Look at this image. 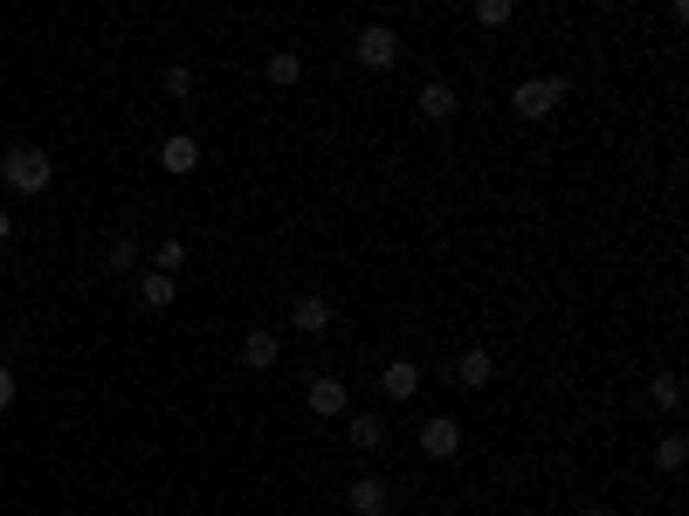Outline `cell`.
I'll use <instances>...</instances> for the list:
<instances>
[{
    "label": "cell",
    "instance_id": "cell-16",
    "mask_svg": "<svg viewBox=\"0 0 689 516\" xmlns=\"http://www.w3.org/2000/svg\"><path fill=\"white\" fill-rule=\"evenodd\" d=\"M173 296H180V282H173V276L138 269V303H145V310H173Z\"/></svg>",
    "mask_w": 689,
    "mask_h": 516
},
{
    "label": "cell",
    "instance_id": "cell-21",
    "mask_svg": "<svg viewBox=\"0 0 689 516\" xmlns=\"http://www.w3.org/2000/svg\"><path fill=\"white\" fill-rule=\"evenodd\" d=\"M166 97H173V103H193V69H187V63L166 69Z\"/></svg>",
    "mask_w": 689,
    "mask_h": 516
},
{
    "label": "cell",
    "instance_id": "cell-5",
    "mask_svg": "<svg viewBox=\"0 0 689 516\" xmlns=\"http://www.w3.org/2000/svg\"><path fill=\"white\" fill-rule=\"evenodd\" d=\"M414 393H421V366H414V358H387V366H379V400L407 406Z\"/></svg>",
    "mask_w": 689,
    "mask_h": 516
},
{
    "label": "cell",
    "instance_id": "cell-9",
    "mask_svg": "<svg viewBox=\"0 0 689 516\" xmlns=\"http://www.w3.org/2000/svg\"><path fill=\"white\" fill-rule=\"evenodd\" d=\"M414 111H421L427 124H448V117H455V83H448V76H427L421 97H414Z\"/></svg>",
    "mask_w": 689,
    "mask_h": 516
},
{
    "label": "cell",
    "instance_id": "cell-8",
    "mask_svg": "<svg viewBox=\"0 0 689 516\" xmlns=\"http://www.w3.org/2000/svg\"><path fill=\"white\" fill-rule=\"evenodd\" d=\"M448 379H455V385H469V393H482V385L497 379V358L482 351V345H469V351H463V358L448 366Z\"/></svg>",
    "mask_w": 689,
    "mask_h": 516
},
{
    "label": "cell",
    "instance_id": "cell-11",
    "mask_svg": "<svg viewBox=\"0 0 689 516\" xmlns=\"http://www.w3.org/2000/svg\"><path fill=\"white\" fill-rule=\"evenodd\" d=\"M345 448L379 455V448H387V420H379V413H345Z\"/></svg>",
    "mask_w": 689,
    "mask_h": 516
},
{
    "label": "cell",
    "instance_id": "cell-19",
    "mask_svg": "<svg viewBox=\"0 0 689 516\" xmlns=\"http://www.w3.org/2000/svg\"><path fill=\"white\" fill-rule=\"evenodd\" d=\"M510 14H518L510 0H476V8H469V21H476V29H503Z\"/></svg>",
    "mask_w": 689,
    "mask_h": 516
},
{
    "label": "cell",
    "instance_id": "cell-22",
    "mask_svg": "<svg viewBox=\"0 0 689 516\" xmlns=\"http://www.w3.org/2000/svg\"><path fill=\"white\" fill-rule=\"evenodd\" d=\"M14 393H21V379H14V366H0V413L14 406Z\"/></svg>",
    "mask_w": 689,
    "mask_h": 516
},
{
    "label": "cell",
    "instance_id": "cell-23",
    "mask_svg": "<svg viewBox=\"0 0 689 516\" xmlns=\"http://www.w3.org/2000/svg\"><path fill=\"white\" fill-rule=\"evenodd\" d=\"M14 242V214H8V206H0V248H8Z\"/></svg>",
    "mask_w": 689,
    "mask_h": 516
},
{
    "label": "cell",
    "instance_id": "cell-6",
    "mask_svg": "<svg viewBox=\"0 0 689 516\" xmlns=\"http://www.w3.org/2000/svg\"><path fill=\"white\" fill-rule=\"evenodd\" d=\"M414 441H421V455H427V461H455V455H463V427H455L448 413H435V420H421Z\"/></svg>",
    "mask_w": 689,
    "mask_h": 516
},
{
    "label": "cell",
    "instance_id": "cell-7",
    "mask_svg": "<svg viewBox=\"0 0 689 516\" xmlns=\"http://www.w3.org/2000/svg\"><path fill=\"white\" fill-rule=\"evenodd\" d=\"M290 330H303V338H324V330H331V296L303 290V296L290 303Z\"/></svg>",
    "mask_w": 689,
    "mask_h": 516
},
{
    "label": "cell",
    "instance_id": "cell-12",
    "mask_svg": "<svg viewBox=\"0 0 689 516\" xmlns=\"http://www.w3.org/2000/svg\"><path fill=\"white\" fill-rule=\"evenodd\" d=\"M276 358H284V338L255 324L248 338H242V366H248V372H276Z\"/></svg>",
    "mask_w": 689,
    "mask_h": 516
},
{
    "label": "cell",
    "instance_id": "cell-13",
    "mask_svg": "<svg viewBox=\"0 0 689 516\" xmlns=\"http://www.w3.org/2000/svg\"><path fill=\"white\" fill-rule=\"evenodd\" d=\"M200 166V138L193 132H173L166 145H159V172H173V179H187Z\"/></svg>",
    "mask_w": 689,
    "mask_h": 516
},
{
    "label": "cell",
    "instance_id": "cell-2",
    "mask_svg": "<svg viewBox=\"0 0 689 516\" xmlns=\"http://www.w3.org/2000/svg\"><path fill=\"white\" fill-rule=\"evenodd\" d=\"M566 97H573V83H566V76H524V83L510 90V111H518L524 124H545V117L558 111V103H566Z\"/></svg>",
    "mask_w": 689,
    "mask_h": 516
},
{
    "label": "cell",
    "instance_id": "cell-4",
    "mask_svg": "<svg viewBox=\"0 0 689 516\" xmlns=\"http://www.w3.org/2000/svg\"><path fill=\"white\" fill-rule=\"evenodd\" d=\"M303 406H311L318 420H345V413H352V393H345V379L311 372V379H303Z\"/></svg>",
    "mask_w": 689,
    "mask_h": 516
},
{
    "label": "cell",
    "instance_id": "cell-3",
    "mask_svg": "<svg viewBox=\"0 0 689 516\" xmlns=\"http://www.w3.org/2000/svg\"><path fill=\"white\" fill-rule=\"evenodd\" d=\"M352 56H359V69L387 76V69H400V35L387 29V21H366V29L352 35Z\"/></svg>",
    "mask_w": 689,
    "mask_h": 516
},
{
    "label": "cell",
    "instance_id": "cell-1",
    "mask_svg": "<svg viewBox=\"0 0 689 516\" xmlns=\"http://www.w3.org/2000/svg\"><path fill=\"white\" fill-rule=\"evenodd\" d=\"M0 179H8L14 193H48V179H56V159H48L42 145H8V152H0Z\"/></svg>",
    "mask_w": 689,
    "mask_h": 516
},
{
    "label": "cell",
    "instance_id": "cell-14",
    "mask_svg": "<svg viewBox=\"0 0 689 516\" xmlns=\"http://www.w3.org/2000/svg\"><path fill=\"white\" fill-rule=\"evenodd\" d=\"M263 83L269 90H297L303 83V56H297V48H269V56H263Z\"/></svg>",
    "mask_w": 689,
    "mask_h": 516
},
{
    "label": "cell",
    "instance_id": "cell-18",
    "mask_svg": "<svg viewBox=\"0 0 689 516\" xmlns=\"http://www.w3.org/2000/svg\"><path fill=\"white\" fill-rule=\"evenodd\" d=\"M648 400H655L662 413H682V372H655V379H648Z\"/></svg>",
    "mask_w": 689,
    "mask_h": 516
},
{
    "label": "cell",
    "instance_id": "cell-17",
    "mask_svg": "<svg viewBox=\"0 0 689 516\" xmlns=\"http://www.w3.org/2000/svg\"><path fill=\"white\" fill-rule=\"evenodd\" d=\"M104 269H111V276H138V242H132V235H111Z\"/></svg>",
    "mask_w": 689,
    "mask_h": 516
},
{
    "label": "cell",
    "instance_id": "cell-24",
    "mask_svg": "<svg viewBox=\"0 0 689 516\" xmlns=\"http://www.w3.org/2000/svg\"><path fill=\"white\" fill-rule=\"evenodd\" d=\"M579 516H614V509H600V503H586V509H579Z\"/></svg>",
    "mask_w": 689,
    "mask_h": 516
},
{
    "label": "cell",
    "instance_id": "cell-15",
    "mask_svg": "<svg viewBox=\"0 0 689 516\" xmlns=\"http://www.w3.org/2000/svg\"><path fill=\"white\" fill-rule=\"evenodd\" d=\"M655 469H662V475H682V469H689V434H682V427H669V434L655 441Z\"/></svg>",
    "mask_w": 689,
    "mask_h": 516
},
{
    "label": "cell",
    "instance_id": "cell-20",
    "mask_svg": "<svg viewBox=\"0 0 689 516\" xmlns=\"http://www.w3.org/2000/svg\"><path fill=\"white\" fill-rule=\"evenodd\" d=\"M152 269H159V276L187 269V242H159V248H152Z\"/></svg>",
    "mask_w": 689,
    "mask_h": 516
},
{
    "label": "cell",
    "instance_id": "cell-10",
    "mask_svg": "<svg viewBox=\"0 0 689 516\" xmlns=\"http://www.w3.org/2000/svg\"><path fill=\"white\" fill-rule=\"evenodd\" d=\"M345 509H352V516H387L393 496H387V482H379V475H359V482L345 489Z\"/></svg>",
    "mask_w": 689,
    "mask_h": 516
}]
</instances>
